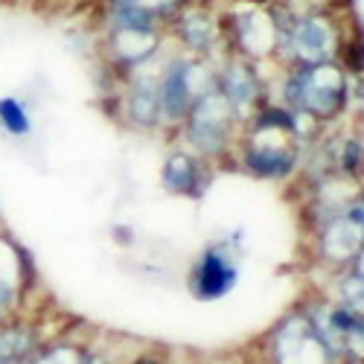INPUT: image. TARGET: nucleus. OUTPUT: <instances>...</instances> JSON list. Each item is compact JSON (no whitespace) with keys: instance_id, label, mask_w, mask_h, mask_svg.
Masks as SVG:
<instances>
[{"instance_id":"obj_13","label":"nucleus","mask_w":364,"mask_h":364,"mask_svg":"<svg viewBox=\"0 0 364 364\" xmlns=\"http://www.w3.org/2000/svg\"><path fill=\"white\" fill-rule=\"evenodd\" d=\"M184 4L187 0H102V9L105 6H143V9H149L151 15H158L166 23Z\"/></svg>"},{"instance_id":"obj_12","label":"nucleus","mask_w":364,"mask_h":364,"mask_svg":"<svg viewBox=\"0 0 364 364\" xmlns=\"http://www.w3.org/2000/svg\"><path fill=\"white\" fill-rule=\"evenodd\" d=\"M90 350V341H73V338H47L38 353L29 358V364H82L85 353Z\"/></svg>"},{"instance_id":"obj_5","label":"nucleus","mask_w":364,"mask_h":364,"mask_svg":"<svg viewBox=\"0 0 364 364\" xmlns=\"http://www.w3.org/2000/svg\"><path fill=\"white\" fill-rule=\"evenodd\" d=\"M268 364H338L336 353L315 332L306 312H294L277 323L268 338Z\"/></svg>"},{"instance_id":"obj_1","label":"nucleus","mask_w":364,"mask_h":364,"mask_svg":"<svg viewBox=\"0 0 364 364\" xmlns=\"http://www.w3.org/2000/svg\"><path fill=\"white\" fill-rule=\"evenodd\" d=\"M350 73L341 62L318 65H291L283 68L280 79V105L323 126L338 119L350 102Z\"/></svg>"},{"instance_id":"obj_9","label":"nucleus","mask_w":364,"mask_h":364,"mask_svg":"<svg viewBox=\"0 0 364 364\" xmlns=\"http://www.w3.org/2000/svg\"><path fill=\"white\" fill-rule=\"evenodd\" d=\"M210 161L198 158L196 151H190L187 146L172 149L164 169H161V184L166 193L172 196H184V198H198L207 184H210Z\"/></svg>"},{"instance_id":"obj_10","label":"nucleus","mask_w":364,"mask_h":364,"mask_svg":"<svg viewBox=\"0 0 364 364\" xmlns=\"http://www.w3.org/2000/svg\"><path fill=\"white\" fill-rule=\"evenodd\" d=\"M18 239L0 230V318H12L26 306L18 268Z\"/></svg>"},{"instance_id":"obj_16","label":"nucleus","mask_w":364,"mask_h":364,"mask_svg":"<svg viewBox=\"0 0 364 364\" xmlns=\"http://www.w3.org/2000/svg\"><path fill=\"white\" fill-rule=\"evenodd\" d=\"M251 4H271V0H251Z\"/></svg>"},{"instance_id":"obj_14","label":"nucleus","mask_w":364,"mask_h":364,"mask_svg":"<svg viewBox=\"0 0 364 364\" xmlns=\"http://www.w3.org/2000/svg\"><path fill=\"white\" fill-rule=\"evenodd\" d=\"M82 364H114V361H111V358H108L105 353H100V350H97L94 344H90V350L85 353V358H82Z\"/></svg>"},{"instance_id":"obj_4","label":"nucleus","mask_w":364,"mask_h":364,"mask_svg":"<svg viewBox=\"0 0 364 364\" xmlns=\"http://www.w3.org/2000/svg\"><path fill=\"white\" fill-rule=\"evenodd\" d=\"M166 41H172L181 53L216 58L225 53L222 41V9L204 0H187L166 21Z\"/></svg>"},{"instance_id":"obj_11","label":"nucleus","mask_w":364,"mask_h":364,"mask_svg":"<svg viewBox=\"0 0 364 364\" xmlns=\"http://www.w3.org/2000/svg\"><path fill=\"white\" fill-rule=\"evenodd\" d=\"M0 132L12 140H26L33 134V114H29L26 100L0 97Z\"/></svg>"},{"instance_id":"obj_7","label":"nucleus","mask_w":364,"mask_h":364,"mask_svg":"<svg viewBox=\"0 0 364 364\" xmlns=\"http://www.w3.org/2000/svg\"><path fill=\"white\" fill-rule=\"evenodd\" d=\"M361 248H364V228L347 210L341 216L326 219L318 228V254H321V262L329 265L332 271L347 268Z\"/></svg>"},{"instance_id":"obj_17","label":"nucleus","mask_w":364,"mask_h":364,"mask_svg":"<svg viewBox=\"0 0 364 364\" xmlns=\"http://www.w3.org/2000/svg\"><path fill=\"white\" fill-rule=\"evenodd\" d=\"M0 219H4V213H0Z\"/></svg>"},{"instance_id":"obj_2","label":"nucleus","mask_w":364,"mask_h":364,"mask_svg":"<svg viewBox=\"0 0 364 364\" xmlns=\"http://www.w3.org/2000/svg\"><path fill=\"white\" fill-rule=\"evenodd\" d=\"M242 119L230 108V102L219 94V90H207L201 94L190 114L181 123V134H184V146L196 151L204 161H219L225 155H233L236 140H239Z\"/></svg>"},{"instance_id":"obj_8","label":"nucleus","mask_w":364,"mask_h":364,"mask_svg":"<svg viewBox=\"0 0 364 364\" xmlns=\"http://www.w3.org/2000/svg\"><path fill=\"white\" fill-rule=\"evenodd\" d=\"M239 280L236 259L228 248H207L190 271V291L196 300H219Z\"/></svg>"},{"instance_id":"obj_15","label":"nucleus","mask_w":364,"mask_h":364,"mask_svg":"<svg viewBox=\"0 0 364 364\" xmlns=\"http://www.w3.org/2000/svg\"><path fill=\"white\" fill-rule=\"evenodd\" d=\"M129 364H164V358H158V355H151V353H140V355H134Z\"/></svg>"},{"instance_id":"obj_3","label":"nucleus","mask_w":364,"mask_h":364,"mask_svg":"<svg viewBox=\"0 0 364 364\" xmlns=\"http://www.w3.org/2000/svg\"><path fill=\"white\" fill-rule=\"evenodd\" d=\"M222 41L225 53L242 55L248 62H274L280 29L271 12V4H251V0H233L222 9Z\"/></svg>"},{"instance_id":"obj_6","label":"nucleus","mask_w":364,"mask_h":364,"mask_svg":"<svg viewBox=\"0 0 364 364\" xmlns=\"http://www.w3.org/2000/svg\"><path fill=\"white\" fill-rule=\"evenodd\" d=\"M216 90L230 102L236 117L245 123L265 102H268V85L259 73L257 62H248L242 55L222 53L216 65Z\"/></svg>"}]
</instances>
